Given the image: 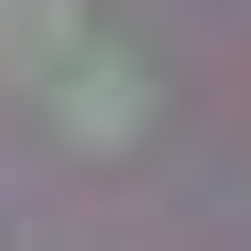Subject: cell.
<instances>
[{"label":"cell","instance_id":"cell-2","mask_svg":"<svg viewBox=\"0 0 251 251\" xmlns=\"http://www.w3.org/2000/svg\"><path fill=\"white\" fill-rule=\"evenodd\" d=\"M67 34H84L67 0H0V67H34V84H50V67H67Z\"/></svg>","mask_w":251,"mask_h":251},{"label":"cell","instance_id":"cell-1","mask_svg":"<svg viewBox=\"0 0 251 251\" xmlns=\"http://www.w3.org/2000/svg\"><path fill=\"white\" fill-rule=\"evenodd\" d=\"M50 100H67V134H84V151H134V117H151L134 67H50Z\"/></svg>","mask_w":251,"mask_h":251}]
</instances>
